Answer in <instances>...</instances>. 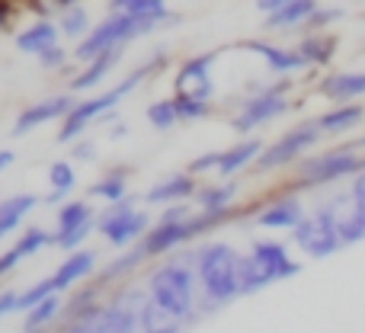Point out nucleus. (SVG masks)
<instances>
[{
    "label": "nucleus",
    "instance_id": "b1692460",
    "mask_svg": "<svg viewBox=\"0 0 365 333\" xmlns=\"http://www.w3.org/2000/svg\"><path fill=\"white\" fill-rule=\"evenodd\" d=\"M317 10V0H282L276 10L266 13V29H298Z\"/></svg>",
    "mask_w": 365,
    "mask_h": 333
},
{
    "label": "nucleus",
    "instance_id": "39448f33",
    "mask_svg": "<svg viewBox=\"0 0 365 333\" xmlns=\"http://www.w3.org/2000/svg\"><path fill=\"white\" fill-rule=\"evenodd\" d=\"M145 36V29H141V23L132 16L128 10H109V16L100 19V26H93V29L87 32V36L81 39V42H74V61H90V58H96L100 51H109V48H125L128 42H135V39Z\"/></svg>",
    "mask_w": 365,
    "mask_h": 333
},
{
    "label": "nucleus",
    "instance_id": "c9c22d12",
    "mask_svg": "<svg viewBox=\"0 0 365 333\" xmlns=\"http://www.w3.org/2000/svg\"><path fill=\"white\" fill-rule=\"evenodd\" d=\"M148 122H151V128H158V132H170L173 125L180 122L177 116V103H173V96H164V100H154L151 106H148Z\"/></svg>",
    "mask_w": 365,
    "mask_h": 333
},
{
    "label": "nucleus",
    "instance_id": "f8f14e48",
    "mask_svg": "<svg viewBox=\"0 0 365 333\" xmlns=\"http://www.w3.org/2000/svg\"><path fill=\"white\" fill-rule=\"evenodd\" d=\"M74 106V93H55L45 96V100L26 106L23 113L13 119V138H23V135L36 132V128L48 125V122H61V116Z\"/></svg>",
    "mask_w": 365,
    "mask_h": 333
},
{
    "label": "nucleus",
    "instance_id": "9d476101",
    "mask_svg": "<svg viewBox=\"0 0 365 333\" xmlns=\"http://www.w3.org/2000/svg\"><path fill=\"white\" fill-rule=\"evenodd\" d=\"M192 240H199V231H195L192 215H186V218H177V221L158 218L138 244L145 247L148 260H164V257H170L173 250H180V247L192 244Z\"/></svg>",
    "mask_w": 365,
    "mask_h": 333
},
{
    "label": "nucleus",
    "instance_id": "7c9ffc66",
    "mask_svg": "<svg viewBox=\"0 0 365 333\" xmlns=\"http://www.w3.org/2000/svg\"><path fill=\"white\" fill-rule=\"evenodd\" d=\"M237 199V183H215V186H199L192 195L195 208H231Z\"/></svg>",
    "mask_w": 365,
    "mask_h": 333
},
{
    "label": "nucleus",
    "instance_id": "f257e3e1",
    "mask_svg": "<svg viewBox=\"0 0 365 333\" xmlns=\"http://www.w3.org/2000/svg\"><path fill=\"white\" fill-rule=\"evenodd\" d=\"M148 292L158 302V308L164 311L170 321H182L186 327H192L199 321L195 311V298H199V279H195V247H180L170 253V260L160 266H154L148 272Z\"/></svg>",
    "mask_w": 365,
    "mask_h": 333
},
{
    "label": "nucleus",
    "instance_id": "09e8293b",
    "mask_svg": "<svg viewBox=\"0 0 365 333\" xmlns=\"http://www.w3.org/2000/svg\"><path fill=\"white\" fill-rule=\"evenodd\" d=\"M16 266H19V253L13 250V247H10V250L0 253V279H6L13 270H16Z\"/></svg>",
    "mask_w": 365,
    "mask_h": 333
},
{
    "label": "nucleus",
    "instance_id": "a211bd4d",
    "mask_svg": "<svg viewBox=\"0 0 365 333\" xmlns=\"http://www.w3.org/2000/svg\"><path fill=\"white\" fill-rule=\"evenodd\" d=\"M122 51L125 48H109V51H100L96 58H90V61H81L74 77H71V90H96L115 71Z\"/></svg>",
    "mask_w": 365,
    "mask_h": 333
},
{
    "label": "nucleus",
    "instance_id": "412c9836",
    "mask_svg": "<svg viewBox=\"0 0 365 333\" xmlns=\"http://www.w3.org/2000/svg\"><path fill=\"white\" fill-rule=\"evenodd\" d=\"M240 48L244 51H253V55H259L266 61V68L276 71V74H292V71H302L308 68V61H304L302 51H292V48H279V45H269V42H240Z\"/></svg>",
    "mask_w": 365,
    "mask_h": 333
},
{
    "label": "nucleus",
    "instance_id": "3c124183",
    "mask_svg": "<svg viewBox=\"0 0 365 333\" xmlns=\"http://www.w3.org/2000/svg\"><path fill=\"white\" fill-rule=\"evenodd\" d=\"M13 164H16V154H13L10 148H0V173H4V170H10Z\"/></svg>",
    "mask_w": 365,
    "mask_h": 333
},
{
    "label": "nucleus",
    "instance_id": "a18cd8bd",
    "mask_svg": "<svg viewBox=\"0 0 365 333\" xmlns=\"http://www.w3.org/2000/svg\"><path fill=\"white\" fill-rule=\"evenodd\" d=\"M19 10H23V6H19V0H0V32H10L13 29Z\"/></svg>",
    "mask_w": 365,
    "mask_h": 333
},
{
    "label": "nucleus",
    "instance_id": "79ce46f5",
    "mask_svg": "<svg viewBox=\"0 0 365 333\" xmlns=\"http://www.w3.org/2000/svg\"><path fill=\"white\" fill-rule=\"evenodd\" d=\"M218 158H221V151H208V154H202V158L189 160L186 170L195 176V180H199L202 173H212V170H218Z\"/></svg>",
    "mask_w": 365,
    "mask_h": 333
},
{
    "label": "nucleus",
    "instance_id": "de8ad7c7",
    "mask_svg": "<svg viewBox=\"0 0 365 333\" xmlns=\"http://www.w3.org/2000/svg\"><path fill=\"white\" fill-rule=\"evenodd\" d=\"M16 298H19V292L0 289V321H4V317H10V314H16Z\"/></svg>",
    "mask_w": 365,
    "mask_h": 333
},
{
    "label": "nucleus",
    "instance_id": "ea45409f",
    "mask_svg": "<svg viewBox=\"0 0 365 333\" xmlns=\"http://www.w3.org/2000/svg\"><path fill=\"white\" fill-rule=\"evenodd\" d=\"M71 58H74L71 48H64V45L58 42V45H51V48H45L42 55H38V64H42L45 71H64L71 64Z\"/></svg>",
    "mask_w": 365,
    "mask_h": 333
},
{
    "label": "nucleus",
    "instance_id": "4c0bfd02",
    "mask_svg": "<svg viewBox=\"0 0 365 333\" xmlns=\"http://www.w3.org/2000/svg\"><path fill=\"white\" fill-rule=\"evenodd\" d=\"M51 292H58V289H55V279H51V276L38 279L36 285H29V289H26L23 295L16 298V314H23V311H29L32 304H38V302H42V298H48Z\"/></svg>",
    "mask_w": 365,
    "mask_h": 333
},
{
    "label": "nucleus",
    "instance_id": "c756f323",
    "mask_svg": "<svg viewBox=\"0 0 365 333\" xmlns=\"http://www.w3.org/2000/svg\"><path fill=\"white\" fill-rule=\"evenodd\" d=\"M55 23H58V29H61V39H71V42H81V39L93 29V26H90V13L83 10L81 0H77V4H68L64 10H58Z\"/></svg>",
    "mask_w": 365,
    "mask_h": 333
},
{
    "label": "nucleus",
    "instance_id": "2eb2a0df",
    "mask_svg": "<svg viewBox=\"0 0 365 333\" xmlns=\"http://www.w3.org/2000/svg\"><path fill=\"white\" fill-rule=\"evenodd\" d=\"M74 295H64V308H61V324H74V321H87V317H93L96 311H100V304L106 302L109 292L100 289V285L93 282V279H87V282L74 285ZM58 324V327H61Z\"/></svg>",
    "mask_w": 365,
    "mask_h": 333
},
{
    "label": "nucleus",
    "instance_id": "7ed1b4c3",
    "mask_svg": "<svg viewBox=\"0 0 365 333\" xmlns=\"http://www.w3.org/2000/svg\"><path fill=\"white\" fill-rule=\"evenodd\" d=\"M195 279H199L195 311L202 317L215 314L227 302L240 298V253L227 244L195 247Z\"/></svg>",
    "mask_w": 365,
    "mask_h": 333
},
{
    "label": "nucleus",
    "instance_id": "c85d7f7f",
    "mask_svg": "<svg viewBox=\"0 0 365 333\" xmlns=\"http://www.w3.org/2000/svg\"><path fill=\"white\" fill-rule=\"evenodd\" d=\"M90 221H96V212H93V199H64L61 205H58V215H55V234H68L74 231V227L81 225H90Z\"/></svg>",
    "mask_w": 365,
    "mask_h": 333
},
{
    "label": "nucleus",
    "instance_id": "5701e85b",
    "mask_svg": "<svg viewBox=\"0 0 365 333\" xmlns=\"http://www.w3.org/2000/svg\"><path fill=\"white\" fill-rule=\"evenodd\" d=\"M263 148L266 145L259 138H244V141H237V145H231L227 151H221V158H218V176L221 180H231V176H237L240 170L253 167V160L259 158Z\"/></svg>",
    "mask_w": 365,
    "mask_h": 333
},
{
    "label": "nucleus",
    "instance_id": "72a5a7b5",
    "mask_svg": "<svg viewBox=\"0 0 365 333\" xmlns=\"http://www.w3.org/2000/svg\"><path fill=\"white\" fill-rule=\"evenodd\" d=\"M45 247H55V234H48L45 227H26L16 237L13 250L19 253V260H29V257H36V253H42Z\"/></svg>",
    "mask_w": 365,
    "mask_h": 333
},
{
    "label": "nucleus",
    "instance_id": "49530a36",
    "mask_svg": "<svg viewBox=\"0 0 365 333\" xmlns=\"http://www.w3.org/2000/svg\"><path fill=\"white\" fill-rule=\"evenodd\" d=\"M349 199H353V208L359 212V218L365 221V167L356 173V183H353V193H349Z\"/></svg>",
    "mask_w": 365,
    "mask_h": 333
},
{
    "label": "nucleus",
    "instance_id": "bb28decb",
    "mask_svg": "<svg viewBox=\"0 0 365 333\" xmlns=\"http://www.w3.org/2000/svg\"><path fill=\"white\" fill-rule=\"evenodd\" d=\"M128 176H132V170H128L125 164L109 167L106 173L100 176V180L87 186V195H90V199H96V202H115V199H122V195H128Z\"/></svg>",
    "mask_w": 365,
    "mask_h": 333
},
{
    "label": "nucleus",
    "instance_id": "4be33fe9",
    "mask_svg": "<svg viewBox=\"0 0 365 333\" xmlns=\"http://www.w3.org/2000/svg\"><path fill=\"white\" fill-rule=\"evenodd\" d=\"M38 202L42 199L32 193H13V195H6V199H0V240L13 237Z\"/></svg>",
    "mask_w": 365,
    "mask_h": 333
},
{
    "label": "nucleus",
    "instance_id": "4468645a",
    "mask_svg": "<svg viewBox=\"0 0 365 333\" xmlns=\"http://www.w3.org/2000/svg\"><path fill=\"white\" fill-rule=\"evenodd\" d=\"M96 263H100V257H96V250H90V247H77V250H68L64 263L58 266L55 272H51V279H55V289H58V292H71L74 285H81V282H87V279H93Z\"/></svg>",
    "mask_w": 365,
    "mask_h": 333
},
{
    "label": "nucleus",
    "instance_id": "ddd939ff",
    "mask_svg": "<svg viewBox=\"0 0 365 333\" xmlns=\"http://www.w3.org/2000/svg\"><path fill=\"white\" fill-rule=\"evenodd\" d=\"M145 263H151V260H148V253H145V247L132 244V247H125V250H119V257L109 260L103 270H96L93 272V282L100 285V289L113 292L115 285H125Z\"/></svg>",
    "mask_w": 365,
    "mask_h": 333
},
{
    "label": "nucleus",
    "instance_id": "dca6fc26",
    "mask_svg": "<svg viewBox=\"0 0 365 333\" xmlns=\"http://www.w3.org/2000/svg\"><path fill=\"white\" fill-rule=\"evenodd\" d=\"M16 48L23 51V55H32L38 58L45 48H51V45L61 42V29H58L55 16H36L29 26H23V29L16 32Z\"/></svg>",
    "mask_w": 365,
    "mask_h": 333
},
{
    "label": "nucleus",
    "instance_id": "1a4fd4ad",
    "mask_svg": "<svg viewBox=\"0 0 365 333\" xmlns=\"http://www.w3.org/2000/svg\"><path fill=\"white\" fill-rule=\"evenodd\" d=\"M362 167H365V160L356 154V145L336 148V151H327V154H321V158L304 160V164L295 170V186H324V183L340 180V176L359 173Z\"/></svg>",
    "mask_w": 365,
    "mask_h": 333
},
{
    "label": "nucleus",
    "instance_id": "c03bdc74",
    "mask_svg": "<svg viewBox=\"0 0 365 333\" xmlns=\"http://www.w3.org/2000/svg\"><path fill=\"white\" fill-rule=\"evenodd\" d=\"M343 16V10H314L308 19H304V29H324L327 23H336V19Z\"/></svg>",
    "mask_w": 365,
    "mask_h": 333
},
{
    "label": "nucleus",
    "instance_id": "393cba45",
    "mask_svg": "<svg viewBox=\"0 0 365 333\" xmlns=\"http://www.w3.org/2000/svg\"><path fill=\"white\" fill-rule=\"evenodd\" d=\"M321 93L327 100L336 103H349V100H359L365 96V71L353 74V71H343V74H330L321 81Z\"/></svg>",
    "mask_w": 365,
    "mask_h": 333
},
{
    "label": "nucleus",
    "instance_id": "603ef678",
    "mask_svg": "<svg viewBox=\"0 0 365 333\" xmlns=\"http://www.w3.org/2000/svg\"><path fill=\"white\" fill-rule=\"evenodd\" d=\"M253 4H257V10L269 13V10H276V6H279V4H282V0H253Z\"/></svg>",
    "mask_w": 365,
    "mask_h": 333
},
{
    "label": "nucleus",
    "instance_id": "5fc2aeb1",
    "mask_svg": "<svg viewBox=\"0 0 365 333\" xmlns=\"http://www.w3.org/2000/svg\"><path fill=\"white\" fill-rule=\"evenodd\" d=\"M132 0H109V10H122V6H128Z\"/></svg>",
    "mask_w": 365,
    "mask_h": 333
},
{
    "label": "nucleus",
    "instance_id": "f03ea898",
    "mask_svg": "<svg viewBox=\"0 0 365 333\" xmlns=\"http://www.w3.org/2000/svg\"><path fill=\"white\" fill-rule=\"evenodd\" d=\"M164 64H167V55H164V51H158V55H151L148 61H141L138 68H135L125 81L115 83L113 90H100V93L87 96V100H74V106L61 116V125H58V141H61V145H71L74 138H81V135L87 132L93 122H100L109 109H119V103L125 100L128 93H135V90H138L148 77L160 74V71H164Z\"/></svg>",
    "mask_w": 365,
    "mask_h": 333
},
{
    "label": "nucleus",
    "instance_id": "58836bf2",
    "mask_svg": "<svg viewBox=\"0 0 365 333\" xmlns=\"http://www.w3.org/2000/svg\"><path fill=\"white\" fill-rule=\"evenodd\" d=\"M48 186H51V189H64V193H71V189L77 186L74 160H55V164L48 167Z\"/></svg>",
    "mask_w": 365,
    "mask_h": 333
},
{
    "label": "nucleus",
    "instance_id": "cd10ccee",
    "mask_svg": "<svg viewBox=\"0 0 365 333\" xmlns=\"http://www.w3.org/2000/svg\"><path fill=\"white\" fill-rule=\"evenodd\" d=\"M61 308H64V292H51L48 298H42L38 304H32L29 311H23V330L36 333L45 327H55L61 321Z\"/></svg>",
    "mask_w": 365,
    "mask_h": 333
},
{
    "label": "nucleus",
    "instance_id": "6ab92c4d",
    "mask_svg": "<svg viewBox=\"0 0 365 333\" xmlns=\"http://www.w3.org/2000/svg\"><path fill=\"white\" fill-rule=\"evenodd\" d=\"M195 189H199V183H195V176L189 173V170H182V173H173L167 176V180H160L158 186H151L145 195H141V202L145 205H170V202H186L195 195Z\"/></svg>",
    "mask_w": 365,
    "mask_h": 333
},
{
    "label": "nucleus",
    "instance_id": "0eeeda50",
    "mask_svg": "<svg viewBox=\"0 0 365 333\" xmlns=\"http://www.w3.org/2000/svg\"><path fill=\"white\" fill-rule=\"evenodd\" d=\"M292 240L314 260H324L340 250L343 244H340V234H336V218H334L330 202L317 208L314 215H304V218L292 227Z\"/></svg>",
    "mask_w": 365,
    "mask_h": 333
},
{
    "label": "nucleus",
    "instance_id": "6e6552de",
    "mask_svg": "<svg viewBox=\"0 0 365 333\" xmlns=\"http://www.w3.org/2000/svg\"><path fill=\"white\" fill-rule=\"evenodd\" d=\"M321 135L324 132L317 122H304V125L285 132L279 141H272L269 148H263L259 158L253 160V167H257V173H272V170H279V167H289L292 160H298L304 151H311V148L321 141Z\"/></svg>",
    "mask_w": 365,
    "mask_h": 333
},
{
    "label": "nucleus",
    "instance_id": "2f4dec72",
    "mask_svg": "<svg viewBox=\"0 0 365 333\" xmlns=\"http://www.w3.org/2000/svg\"><path fill=\"white\" fill-rule=\"evenodd\" d=\"M266 285H272V276L263 270V263L253 253H240V295L263 292Z\"/></svg>",
    "mask_w": 365,
    "mask_h": 333
},
{
    "label": "nucleus",
    "instance_id": "9b49d317",
    "mask_svg": "<svg viewBox=\"0 0 365 333\" xmlns=\"http://www.w3.org/2000/svg\"><path fill=\"white\" fill-rule=\"evenodd\" d=\"M215 58H218L215 51H205V55H192V58H186V61H180L177 74H173V93L212 103V96H215V81H212Z\"/></svg>",
    "mask_w": 365,
    "mask_h": 333
},
{
    "label": "nucleus",
    "instance_id": "a19ab883",
    "mask_svg": "<svg viewBox=\"0 0 365 333\" xmlns=\"http://www.w3.org/2000/svg\"><path fill=\"white\" fill-rule=\"evenodd\" d=\"M68 4H77V0H19V6L36 16H55L58 10H64Z\"/></svg>",
    "mask_w": 365,
    "mask_h": 333
},
{
    "label": "nucleus",
    "instance_id": "37998d69",
    "mask_svg": "<svg viewBox=\"0 0 365 333\" xmlns=\"http://www.w3.org/2000/svg\"><path fill=\"white\" fill-rule=\"evenodd\" d=\"M71 160H74V164H87V160H96V141L74 138V141H71Z\"/></svg>",
    "mask_w": 365,
    "mask_h": 333
},
{
    "label": "nucleus",
    "instance_id": "a878e982",
    "mask_svg": "<svg viewBox=\"0 0 365 333\" xmlns=\"http://www.w3.org/2000/svg\"><path fill=\"white\" fill-rule=\"evenodd\" d=\"M334 208V218H336V234H340V244L349 247V244H359L365 237V221L359 218V212L353 208V199H334L330 202Z\"/></svg>",
    "mask_w": 365,
    "mask_h": 333
},
{
    "label": "nucleus",
    "instance_id": "f704fd0d",
    "mask_svg": "<svg viewBox=\"0 0 365 333\" xmlns=\"http://www.w3.org/2000/svg\"><path fill=\"white\" fill-rule=\"evenodd\" d=\"M298 51L304 55L308 64H330V58H334V51H336V39L334 36H308L298 42Z\"/></svg>",
    "mask_w": 365,
    "mask_h": 333
},
{
    "label": "nucleus",
    "instance_id": "e433bc0d",
    "mask_svg": "<svg viewBox=\"0 0 365 333\" xmlns=\"http://www.w3.org/2000/svg\"><path fill=\"white\" fill-rule=\"evenodd\" d=\"M173 103H177L180 122H199V119H208V116H212V103L208 100H192V96L173 93Z\"/></svg>",
    "mask_w": 365,
    "mask_h": 333
},
{
    "label": "nucleus",
    "instance_id": "864d4df0",
    "mask_svg": "<svg viewBox=\"0 0 365 333\" xmlns=\"http://www.w3.org/2000/svg\"><path fill=\"white\" fill-rule=\"evenodd\" d=\"M109 135H113V138H122V135H128V122L115 119V125H113V132H109Z\"/></svg>",
    "mask_w": 365,
    "mask_h": 333
},
{
    "label": "nucleus",
    "instance_id": "20e7f679",
    "mask_svg": "<svg viewBox=\"0 0 365 333\" xmlns=\"http://www.w3.org/2000/svg\"><path fill=\"white\" fill-rule=\"evenodd\" d=\"M151 225H154L151 215L145 208H138L135 195H122L115 202H106V208L96 215V234L109 247H115V250H125V247L138 244Z\"/></svg>",
    "mask_w": 365,
    "mask_h": 333
},
{
    "label": "nucleus",
    "instance_id": "f3484780",
    "mask_svg": "<svg viewBox=\"0 0 365 333\" xmlns=\"http://www.w3.org/2000/svg\"><path fill=\"white\" fill-rule=\"evenodd\" d=\"M250 253L263 263V270L272 276V282H282V279H292L302 272V266L289 257V247L279 244V240H253Z\"/></svg>",
    "mask_w": 365,
    "mask_h": 333
},
{
    "label": "nucleus",
    "instance_id": "473e14b6",
    "mask_svg": "<svg viewBox=\"0 0 365 333\" xmlns=\"http://www.w3.org/2000/svg\"><path fill=\"white\" fill-rule=\"evenodd\" d=\"M362 119H365V109L359 106V103H343L340 109L321 116V119H317V125H321V132H346V128L359 125Z\"/></svg>",
    "mask_w": 365,
    "mask_h": 333
},
{
    "label": "nucleus",
    "instance_id": "aec40b11",
    "mask_svg": "<svg viewBox=\"0 0 365 333\" xmlns=\"http://www.w3.org/2000/svg\"><path fill=\"white\" fill-rule=\"evenodd\" d=\"M302 218H304L302 199H295V195H282V199L269 202V205L257 215V225L266 227V231H292Z\"/></svg>",
    "mask_w": 365,
    "mask_h": 333
},
{
    "label": "nucleus",
    "instance_id": "423d86ee",
    "mask_svg": "<svg viewBox=\"0 0 365 333\" xmlns=\"http://www.w3.org/2000/svg\"><path fill=\"white\" fill-rule=\"evenodd\" d=\"M289 90H292L289 81H279V83H272V87H263L259 93L247 96L244 106H240V113L231 119V128L240 132V135H250V132H257L259 125L272 122L276 116H282L285 109L292 106Z\"/></svg>",
    "mask_w": 365,
    "mask_h": 333
},
{
    "label": "nucleus",
    "instance_id": "8fccbe9b",
    "mask_svg": "<svg viewBox=\"0 0 365 333\" xmlns=\"http://www.w3.org/2000/svg\"><path fill=\"white\" fill-rule=\"evenodd\" d=\"M68 195H71V193H64V189H51V193L42 195V205H61Z\"/></svg>",
    "mask_w": 365,
    "mask_h": 333
}]
</instances>
